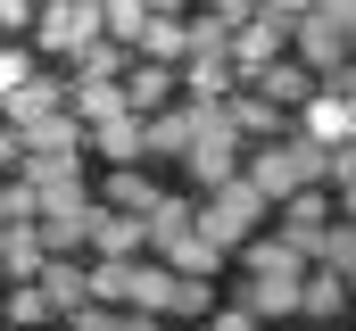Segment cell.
Instances as JSON below:
<instances>
[{"label": "cell", "instance_id": "cell-19", "mask_svg": "<svg viewBox=\"0 0 356 331\" xmlns=\"http://www.w3.org/2000/svg\"><path fill=\"white\" fill-rule=\"evenodd\" d=\"M241 273H307V257L282 241V232H266V224H257V232L241 241Z\"/></svg>", "mask_w": 356, "mask_h": 331}, {"label": "cell", "instance_id": "cell-10", "mask_svg": "<svg viewBox=\"0 0 356 331\" xmlns=\"http://www.w3.org/2000/svg\"><path fill=\"white\" fill-rule=\"evenodd\" d=\"M249 91H266L273 108H282V116H290V108H298V99H307V91H315V67H307V58H298V50H282V58H266V67H257V75H249Z\"/></svg>", "mask_w": 356, "mask_h": 331}, {"label": "cell", "instance_id": "cell-22", "mask_svg": "<svg viewBox=\"0 0 356 331\" xmlns=\"http://www.w3.org/2000/svg\"><path fill=\"white\" fill-rule=\"evenodd\" d=\"M315 265H332V273H356V216H332V224L315 232Z\"/></svg>", "mask_w": 356, "mask_h": 331}, {"label": "cell", "instance_id": "cell-6", "mask_svg": "<svg viewBox=\"0 0 356 331\" xmlns=\"http://www.w3.org/2000/svg\"><path fill=\"white\" fill-rule=\"evenodd\" d=\"M290 50H298L315 75H332V67L348 58V25H340L332 8H298V17H290Z\"/></svg>", "mask_w": 356, "mask_h": 331}, {"label": "cell", "instance_id": "cell-28", "mask_svg": "<svg viewBox=\"0 0 356 331\" xmlns=\"http://www.w3.org/2000/svg\"><path fill=\"white\" fill-rule=\"evenodd\" d=\"M33 8H42V0H0V33H25V25H33Z\"/></svg>", "mask_w": 356, "mask_h": 331}, {"label": "cell", "instance_id": "cell-32", "mask_svg": "<svg viewBox=\"0 0 356 331\" xmlns=\"http://www.w3.org/2000/svg\"><path fill=\"white\" fill-rule=\"evenodd\" d=\"M266 8L273 17H298V8H315V0H266Z\"/></svg>", "mask_w": 356, "mask_h": 331}, {"label": "cell", "instance_id": "cell-31", "mask_svg": "<svg viewBox=\"0 0 356 331\" xmlns=\"http://www.w3.org/2000/svg\"><path fill=\"white\" fill-rule=\"evenodd\" d=\"M315 8H332L340 25H356V0H315Z\"/></svg>", "mask_w": 356, "mask_h": 331}, {"label": "cell", "instance_id": "cell-2", "mask_svg": "<svg viewBox=\"0 0 356 331\" xmlns=\"http://www.w3.org/2000/svg\"><path fill=\"white\" fill-rule=\"evenodd\" d=\"M91 33H99V0H42V8H33V42H42L50 58H75Z\"/></svg>", "mask_w": 356, "mask_h": 331}, {"label": "cell", "instance_id": "cell-25", "mask_svg": "<svg viewBox=\"0 0 356 331\" xmlns=\"http://www.w3.org/2000/svg\"><path fill=\"white\" fill-rule=\"evenodd\" d=\"M141 25H149V0H99V33H116L124 50H133Z\"/></svg>", "mask_w": 356, "mask_h": 331}, {"label": "cell", "instance_id": "cell-13", "mask_svg": "<svg viewBox=\"0 0 356 331\" xmlns=\"http://www.w3.org/2000/svg\"><path fill=\"white\" fill-rule=\"evenodd\" d=\"M241 307H249L257 323L298 315V273H241Z\"/></svg>", "mask_w": 356, "mask_h": 331}, {"label": "cell", "instance_id": "cell-24", "mask_svg": "<svg viewBox=\"0 0 356 331\" xmlns=\"http://www.w3.org/2000/svg\"><path fill=\"white\" fill-rule=\"evenodd\" d=\"M108 199H116V207H133V216H149V199H158V182L141 174V158H133V166H116V174H108Z\"/></svg>", "mask_w": 356, "mask_h": 331}, {"label": "cell", "instance_id": "cell-5", "mask_svg": "<svg viewBox=\"0 0 356 331\" xmlns=\"http://www.w3.org/2000/svg\"><path fill=\"white\" fill-rule=\"evenodd\" d=\"M83 248H91V257H141V248H149V224H141L133 207L99 199V207L83 216Z\"/></svg>", "mask_w": 356, "mask_h": 331}, {"label": "cell", "instance_id": "cell-33", "mask_svg": "<svg viewBox=\"0 0 356 331\" xmlns=\"http://www.w3.org/2000/svg\"><path fill=\"white\" fill-rule=\"evenodd\" d=\"M149 8H182V0H149Z\"/></svg>", "mask_w": 356, "mask_h": 331}, {"label": "cell", "instance_id": "cell-9", "mask_svg": "<svg viewBox=\"0 0 356 331\" xmlns=\"http://www.w3.org/2000/svg\"><path fill=\"white\" fill-rule=\"evenodd\" d=\"M356 298H348V273H332V265H315L307 257V273H298V315L307 323H340Z\"/></svg>", "mask_w": 356, "mask_h": 331}, {"label": "cell", "instance_id": "cell-34", "mask_svg": "<svg viewBox=\"0 0 356 331\" xmlns=\"http://www.w3.org/2000/svg\"><path fill=\"white\" fill-rule=\"evenodd\" d=\"M348 298H356V273H348Z\"/></svg>", "mask_w": 356, "mask_h": 331}, {"label": "cell", "instance_id": "cell-23", "mask_svg": "<svg viewBox=\"0 0 356 331\" xmlns=\"http://www.w3.org/2000/svg\"><path fill=\"white\" fill-rule=\"evenodd\" d=\"M124 67H133V50L116 33H91L83 50H75V75H124Z\"/></svg>", "mask_w": 356, "mask_h": 331}, {"label": "cell", "instance_id": "cell-1", "mask_svg": "<svg viewBox=\"0 0 356 331\" xmlns=\"http://www.w3.org/2000/svg\"><path fill=\"white\" fill-rule=\"evenodd\" d=\"M266 216H273V199L249 182V174H224L216 191H199V232H207L216 248H241Z\"/></svg>", "mask_w": 356, "mask_h": 331}, {"label": "cell", "instance_id": "cell-21", "mask_svg": "<svg viewBox=\"0 0 356 331\" xmlns=\"http://www.w3.org/2000/svg\"><path fill=\"white\" fill-rule=\"evenodd\" d=\"M42 108H67V83H58V75H25L17 91H8V108H0V116H8V124H25V116H42Z\"/></svg>", "mask_w": 356, "mask_h": 331}, {"label": "cell", "instance_id": "cell-27", "mask_svg": "<svg viewBox=\"0 0 356 331\" xmlns=\"http://www.w3.org/2000/svg\"><path fill=\"white\" fill-rule=\"evenodd\" d=\"M124 273L133 257H91V298H124Z\"/></svg>", "mask_w": 356, "mask_h": 331}, {"label": "cell", "instance_id": "cell-35", "mask_svg": "<svg viewBox=\"0 0 356 331\" xmlns=\"http://www.w3.org/2000/svg\"><path fill=\"white\" fill-rule=\"evenodd\" d=\"M0 42H8V33H0Z\"/></svg>", "mask_w": 356, "mask_h": 331}, {"label": "cell", "instance_id": "cell-15", "mask_svg": "<svg viewBox=\"0 0 356 331\" xmlns=\"http://www.w3.org/2000/svg\"><path fill=\"white\" fill-rule=\"evenodd\" d=\"M149 257H166L175 273H216V265H224V248L199 232V216H191L182 232H166V241H149Z\"/></svg>", "mask_w": 356, "mask_h": 331}, {"label": "cell", "instance_id": "cell-3", "mask_svg": "<svg viewBox=\"0 0 356 331\" xmlns=\"http://www.w3.org/2000/svg\"><path fill=\"white\" fill-rule=\"evenodd\" d=\"M282 50H290V17H273L266 0H257V17H241L232 42H224V58H232V75H241V83L257 75L266 58H282Z\"/></svg>", "mask_w": 356, "mask_h": 331}, {"label": "cell", "instance_id": "cell-29", "mask_svg": "<svg viewBox=\"0 0 356 331\" xmlns=\"http://www.w3.org/2000/svg\"><path fill=\"white\" fill-rule=\"evenodd\" d=\"M25 166V141H17V124H0V174H17Z\"/></svg>", "mask_w": 356, "mask_h": 331}, {"label": "cell", "instance_id": "cell-17", "mask_svg": "<svg viewBox=\"0 0 356 331\" xmlns=\"http://www.w3.org/2000/svg\"><path fill=\"white\" fill-rule=\"evenodd\" d=\"M17 141H25V150H83V116H75V99H67V108L25 116V124H17Z\"/></svg>", "mask_w": 356, "mask_h": 331}, {"label": "cell", "instance_id": "cell-8", "mask_svg": "<svg viewBox=\"0 0 356 331\" xmlns=\"http://www.w3.org/2000/svg\"><path fill=\"white\" fill-rule=\"evenodd\" d=\"M298 133H315L323 150H340V141H356V108H348V99H340L323 75H315V91L298 99Z\"/></svg>", "mask_w": 356, "mask_h": 331}, {"label": "cell", "instance_id": "cell-18", "mask_svg": "<svg viewBox=\"0 0 356 331\" xmlns=\"http://www.w3.org/2000/svg\"><path fill=\"white\" fill-rule=\"evenodd\" d=\"M175 91H182V75L166 67V58H141V67H124V99H133L141 116H149V108H166Z\"/></svg>", "mask_w": 356, "mask_h": 331}, {"label": "cell", "instance_id": "cell-11", "mask_svg": "<svg viewBox=\"0 0 356 331\" xmlns=\"http://www.w3.org/2000/svg\"><path fill=\"white\" fill-rule=\"evenodd\" d=\"M33 290L50 298V315H75L91 298V265H75V248L67 257H42V273H33Z\"/></svg>", "mask_w": 356, "mask_h": 331}, {"label": "cell", "instance_id": "cell-30", "mask_svg": "<svg viewBox=\"0 0 356 331\" xmlns=\"http://www.w3.org/2000/svg\"><path fill=\"white\" fill-rule=\"evenodd\" d=\"M207 8H216L224 25H241V17H257V0H207Z\"/></svg>", "mask_w": 356, "mask_h": 331}, {"label": "cell", "instance_id": "cell-26", "mask_svg": "<svg viewBox=\"0 0 356 331\" xmlns=\"http://www.w3.org/2000/svg\"><path fill=\"white\" fill-rule=\"evenodd\" d=\"M0 323H50V298H42V290H33V282H17V290H0Z\"/></svg>", "mask_w": 356, "mask_h": 331}, {"label": "cell", "instance_id": "cell-4", "mask_svg": "<svg viewBox=\"0 0 356 331\" xmlns=\"http://www.w3.org/2000/svg\"><path fill=\"white\" fill-rule=\"evenodd\" d=\"M83 150H91L99 166H133V158H149V116H141V108L99 116V124H83Z\"/></svg>", "mask_w": 356, "mask_h": 331}, {"label": "cell", "instance_id": "cell-20", "mask_svg": "<svg viewBox=\"0 0 356 331\" xmlns=\"http://www.w3.org/2000/svg\"><path fill=\"white\" fill-rule=\"evenodd\" d=\"M175 75H182V91H191V99H224V91L241 83V75H232V58H224V50H199V58H182Z\"/></svg>", "mask_w": 356, "mask_h": 331}, {"label": "cell", "instance_id": "cell-16", "mask_svg": "<svg viewBox=\"0 0 356 331\" xmlns=\"http://www.w3.org/2000/svg\"><path fill=\"white\" fill-rule=\"evenodd\" d=\"M42 257H50V248L33 232V216H8V224H0V273H8V282H33Z\"/></svg>", "mask_w": 356, "mask_h": 331}, {"label": "cell", "instance_id": "cell-12", "mask_svg": "<svg viewBox=\"0 0 356 331\" xmlns=\"http://www.w3.org/2000/svg\"><path fill=\"white\" fill-rule=\"evenodd\" d=\"M224 116H232V133H241V141H273V133L290 124L266 91H249V83H232V91H224Z\"/></svg>", "mask_w": 356, "mask_h": 331}, {"label": "cell", "instance_id": "cell-14", "mask_svg": "<svg viewBox=\"0 0 356 331\" xmlns=\"http://www.w3.org/2000/svg\"><path fill=\"white\" fill-rule=\"evenodd\" d=\"M133 50H141V58L182 67V58H191V17H182V8H149V25L133 33Z\"/></svg>", "mask_w": 356, "mask_h": 331}, {"label": "cell", "instance_id": "cell-7", "mask_svg": "<svg viewBox=\"0 0 356 331\" xmlns=\"http://www.w3.org/2000/svg\"><path fill=\"white\" fill-rule=\"evenodd\" d=\"M273 207H282V224H273V232L298 248V257H315V232L332 224V199H323V182H298V191H290V199H273Z\"/></svg>", "mask_w": 356, "mask_h": 331}]
</instances>
